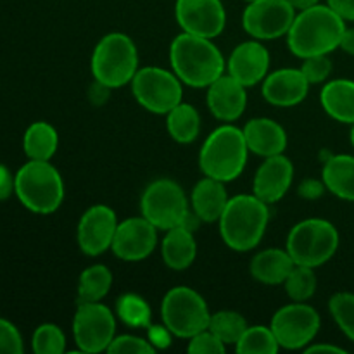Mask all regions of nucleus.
<instances>
[{
    "label": "nucleus",
    "mask_w": 354,
    "mask_h": 354,
    "mask_svg": "<svg viewBox=\"0 0 354 354\" xmlns=\"http://www.w3.org/2000/svg\"><path fill=\"white\" fill-rule=\"evenodd\" d=\"M171 69L180 82L194 88H206L225 75L227 62L211 38L180 33L169 47Z\"/></svg>",
    "instance_id": "obj_1"
},
{
    "label": "nucleus",
    "mask_w": 354,
    "mask_h": 354,
    "mask_svg": "<svg viewBox=\"0 0 354 354\" xmlns=\"http://www.w3.org/2000/svg\"><path fill=\"white\" fill-rule=\"evenodd\" d=\"M344 31L346 21L327 3H317L296 14V19L287 33V45L290 52L301 59L330 54L341 45Z\"/></svg>",
    "instance_id": "obj_2"
},
{
    "label": "nucleus",
    "mask_w": 354,
    "mask_h": 354,
    "mask_svg": "<svg viewBox=\"0 0 354 354\" xmlns=\"http://www.w3.org/2000/svg\"><path fill=\"white\" fill-rule=\"evenodd\" d=\"M268 206L254 194L232 197L220 218V234L225 244L237 252L254 249L268 227Z\"/></svg>",
    "instance_id": "obj_3"
},
{
    "label": "nucleus",
    "mask_w": 354,
    "mask_h": 354,
    "mask_svg": "<svg viewBox=\"0 0 354 354\" xmlns=\"http://www.w3.org/2000/svg\"><path fill=\"white\" fill-rule=\"evenodd\" d=\"M248 154L244 131L227 123L211 131L203 144L199 152L201 171L223 183L232 182L244 171Z\"/></svg>",
    "instance_id": "obj_4"
},
{
    "label": "nucleus",
    "mask_w": 354,
    "mask_h": 354,
    "mask_svg": "<svg viewBox=\"0 0 354 354\" xmlns=\"http://www.w3.org/2000/svg\"><path fill=\"white\" fill-rule=\"evenodd\" d=\"M14 192L30 211L50 214L64 201V182L57 168L48 161L30 159L14 176Z\"/></svg>",
    "instance_id": "obj_5"
},
{
    "label": "nucleus",
    "mask_w": 354,
    "mask_h": 354,
    "mask_svg": "<svg viewBox=\"0 0 354 354\" xmlns=\"http://www.w3.org/2000/svg\"><path fill=\"white\" fill-rule=\"evenodd\" d=\"M95 82L107 88H120L131 83L138 71V50L135 41L124 33L106 35L95 45L90 61Z\"/></svg>",
    "instance_id": "obj_6"
},
{
    "label": "nucleus",
    "mask_w": 354,
    "mask_h": 354,
    "mask_svg": "<svg viewBox=\"0 0 354 354\" xmlns=\"http://www.w3.org/2000/svg\"><path fill=\"white\" fill-rule=\"evenodd\" d=\"M339 248V232L322 218L303 220L289 232L286 249L296 265L318 268L334 258Z\"/></svg>",
    "instance_id": "obj_7"
},
{
    "label": "nucleus",
    "mask_w": 354,
    "mask_h": 354,
    "mask_svg": "<svg viewBox=\"0 0 354 354\" xmlns=\"http://www.w3.org/2000/svg\"><path fill=\"white\" fill-rule=\"evenodd\" d=\"M162 324L182 339L194 337L209 327L211 313L206 301L190 287H173L161 303Z\"/></svg>",
    "instance_id": "obj_8"
},
{
    "label": "nucleus",
    "mask_w": 354,
    "mask_h": 354,
    "mask_svg": "<svg viewBox=\"0 0 354 354\" xmlns=\"http://www.w3.org/2000/svg\"><path fill=\"white\" fill-rule=\"evenodd\" d=\"M142 216L158 230L182 227L190 214L189 201L182 187L169 178H159L149 183L140 199Z\"/></svg>",
    "instance_id": "obj_9"
},
{
    "label": "nucleus",
    "mask_w": 354,
    "mask_h": 354,
    "mask_svg": "<svg viewBox=\"0 0 354 354\" xmlns=\"http://www.w3.org/2000/svg\"><path fill=\"white\" fill-rule=\"evenodd\" d=\"M131 92L144 109L154 114H168L183 99L178 76L158 66L138 69L131 80Z\"/></svg>",
    "instance_id": "obj_10"
},
{
    "label": "nucleus",
    "mask_w": 354,
    "mask_h": 354,
    "mask_svg": "<svg viewBox=\"0 0 354 354\" xmlns=\"http://www.w3.org/2000/svg\"><path fill=\"white\" fill-rule=\"evenodd\" d=\"M116 334L114 313L99 303H80L73 318V335L82 353L107 351Z\"/></svg>",
    "instance_id": "obj_11"
},
{
    "label": "nucleus",
    "mask_w": 354,
    "mask_h": 354,
    "mask_svg": "<svg viewBox=\"0 0 354 354\" xmlns=\"http://www.w3.org/2000/svg\"><path fill=\"white\" fill-rule=\"evenodd\" d=\"M320 315L313 306L297 303L280 308L272 318V330L283 349H304L320 330Z\"/></svg>",
    "instance_id": "obj_12"
},
{
    "label": "nucleus",
    "mask_w": 354,
    "mask_h": 354,
    "mask_svg": "<svg viewBox=\"0 0 354 354\" xmlns=\"http://www.w3.org/2000/svg\"><path fill=\"white\" fill-rule=\"evenodd\" d=\"M296 14L289 0H252L242 14V26L256 40H273L289 33Z\"/></svg>",
    "instance_id": "obj_13"
},
{
    "label": "nucleus",
    "mask_w": 354,
    "mask_h": 354,
    "mask_svg": "<svg viewBox=\"0 0 354 354\" xmlns=\"http://www.w3.org/2000/svg\"><path fill=\"white\" fill-rule=\"evenodd\" d=\"M175 17L185 33L211 40L227 24V12L221 0H176Z\"/></svg>",
    "instance_id": "obj_14"
},
{
    "label": "nucleus",
    "mask_w": 354,
    "mask_h": 354,
    "mask_svg": "<svg viewBox=\"0 0 354 354\" xmlns=\"http://www.w3.org/2000/svg\"><path fill=\"white\" fill-rule=\"evenodd\" d=\"M118 218L114 209L106 204H95L88 207L80 218L76 228V241L86 256H100L111 249L118 228Z\"/></svg>",
    "instance_id": "obj_15"
},
{
    "label": "nucleus",
    "mask_w": 354,
    "mask_h": 354,
    "mask_svg": "<svg viewBox=\"0 0 354 354\" xmlns=\"http://www.w3.org/2000/svg\"><path fill=\"white\" fill-rule=\"evenodd\" d=\"M158 245V228L144 216L121 221L114 234L111 251L123 261H144Z\"/></svg>",
    "instance_id": "obj_16"
},
{
    "label": "nucleus",
    "mask_w": 354,
    "mask_h": 354,
    "mask_svg": "<svg viewBox=\"0 0 354 354\" xmlns=\"http://www.w3.org/2000/svg\"><path fill=\"white\" fill-rule=\"evenodd\" d=\"M294 180V165L287 156L277 154L265 158L252 182V194L266 204L279 203Z\"/></svg>",
    "instance_id": "obj_17"
},
{
    "label": "nucleus",
    "mask_w": 354,
    "mask_h": 354,
    "mask_svg": "<svg viewBox=\"0 0 354 354\" xmlns=\"http://www.w3.org/2000/svg\"><path fill=\"white\" fill-rule=\"evenodd\" d=\"M270 68V54L259 40H249L237 45L227 61L228 75L248 86L258 85L266 78Z\"/></svg>",
    "instance_id": "obj_18"
},
{
    "label": "nucleus",
    "mask_w": 354,
    "mask_h": 354,
    "mask_svg": "<svg viewBox=\"0 0 354 354\" xmlns=\"http://www.w3.org/2000/svg\"><path fill=\"white\" fill-rule=\"evenodd\" d=\"M310 92V82L301 69L282 68L263 80V97L277 107H292L303 102Z\"/></svg>",
    "instance_id": "obj_19"
},
{
    "label": "nucleus",
    "mask_w": 354,
    "mask_h": 354,
    "mask_svg": "<svg viewBox=\"0 0 354 354\" xmlns=\"http://www.w3.org/2000/svg\"><path fill=\"white\" fill-rule=\"evenodd\" d=\"M248 92L234 76L223 75L207 86V107L216 120L232 123L244 114Z\"/></svg>",
    "instance_id": "obj_20"
},
{
    "label": "nucleus",
    "mask_w": 354,
    "mask_h": 354,
    "mask_svg": "<svg viewBox=\"0 0 354 354\" xmlns=\"http://www.w3.org/2000/svg\"><path fill=\"white\" fill-rule=\"evenodd\" d=\"M244 137L249 152L261 158L283 154L287 147V133L282 124L270 118H254L244 127Z\"/></svg>",
    "instance_id": "obj_21"
},
{
    "label": "nucleus",
    "mask_w": 354,
    "mask_h": 354,
    "mask_svg": "<svg viewBox=\"0 0 354 354\" xmlns=\"http://www.w3.org/2000/svg\"><path fill=\"white\" fill-rule=\"evenodd\" d=\"M228 201L230 197H228L223 182L211 178V176H204L194 187L190 206H192V213L201 221L214 223V221H220Z\"/></svg>",
    "instance_id": "obj_22"
},
{
    "label": "nucleus",
    "mask_w": 354,
    "mask_h": 354,
    "mask_svg": "<svg viewBox=\"0 0 354 354\" xmlns=\"http://www.w3.org/2000/svg\"><path fill=\"white\" fill-rule=\"evenodd\" d=\"M161 256L165 265L175 272L189 268L197 256V244L192 230L187 227H175L171 230H166L161 242Z\"/></svg>",
    "instance_id": "obj_23"
},
{
    "label": "nucleus",
    "mask_w": 354,
    "mask_h": 354,
    "mask_svg": "<svg viewBox=\"0 0 354 354\" xmlns=\"http://www.w3.org/2000/svg\"><path fill=\"white\" fill-rule=\"evenodd\" d=\"M294 266L287 249H265L252 258L251 275L265 286H283Z\"/></svg>",
    "instance_id": "obj_24"
},
{
    "label": "nucleus",
    "mask_w": 354,
    "mask_h": 354,
    "mask_svg": "<svg viewBox=\"0 0 354 354\" xmlns=\"http://www.w3.org/2000/svg\"><path fill=\"white\" fill-rule=\"evenodd\" d=\"M320 102L325 113L339 123H354V82L351 80H332L324 86Z\"/></svg>",
    "instance_id": "obj_25"
},
{
    "label": "nucleus",
    "mask_w": 354,
    "mask_h": 354,
    "mask_svg": "<svg viewBox=\"0 0 354 354\" xmlns=\"http://www.w3.org/2000/svg\"><path fill=\"white\" fill-rule=\"evenodd\" d=\"M322 180L339 199L354 203V156H330L324 165Z\"/></svg>",
    "instance_id": "obj_26"
},
{
    "label": "nucleus",
    "mask_w": 354,
    "mask_h": 354,
    "mask_svg": "<svg viewBox=\"0 0 354 354\" xmlns=\"http://www.w3.org/2000/svg\"><path fill=\"white\" fill-rule=\"evenodd\" d=\"M59 145L57 130L47 121H37L24 131V154L35 161H50Z\"/></svg>",
    "instance_id": "obj_27"
},
{
    "label": "nucleus",
    "mask_w": 354,
    "mask_h": 354,
    "mask_svg": "<svg viewBox=\"0 0 354 354\" xmlns=\"http://www.w3.org/2000/svg\"><path fill=\"white\" fill-rule=\"evenodd\" d=\"M166 128L169 137L178 144H190L201 133L199 111L194 106L180 102L166 114Z\"/></svg>",
    "instance_id": "obj_28"
},
{
    "label": "nucleus",
    "mask_w": 354,
    "mask_h": 354,
    "mask_svg": "<svg viewBox=\"0 0 354 354\" xmlns=\"http://www.w3.org/2000/svg\"><path fill=\"white\" fill-rule=\"evenodd\" d=\"M113 286V273L106 265H92L85 268L78 280V304L99 303L109 294Z\"/></svg>",
    "instance_id": "obj_29"
},
{
    "label": "nucleus",
    "mask_w": 354,
    "mask_h": 354,
    "mask_svg": "<svg viewBox=\"0 0 354 354\" xmlns=\"http://www.w3.org/2000/svg\"><path fill=\"white\" fill-rule=\"evenodd\" d=\"M279 349L280 344L272 327H265V325L248 327V330L235 344V351L241 354H277Z\"/></svg>",
    "instance_id": "obj_30"
},
{
    "label": "nucleus",
    "mask_w": 354,
    "mask_h": 354,
    "mask_svg": "<svg viewBox=\"0 0 354 354\" xmlns=\"http://www.w3.org/2000/svg\"><path fill=\"white\" fill-rule=\"evenodd\" d=\"M118 318L131 328H145L151 325L152 311L147 301L137 294H124L116 303Z\"/></svg>",
    "instance_id": "obj_31"
},
{
    "label": "nucleus",
    "mask_w": 354,
    "mask_h": 354,
    "mask_svg": "<svg viewBox=\"0 0 354 354\" xmlns=\"http://www.w3.org/2000/svg\"><path fill=\"white\" fill-rule=\"evenodd\" d=\"M207 328L213 334H216L227 346H235L239 342V339L242 337V334L248 330V322L237 311L225 310L211 315L209 327Z\"/></svg>",
    "instance_id": "obj_32"
},
{
    "label": "nucleus",
    "mask_w": 354,
    "mask_h": 354,
    "mask_svg": "<svg viewBox=\"0 0 354 354\" xmlns=\"http://www.w3.org/2000/svg\"><path fill=\"white\" fill-rule=\"evenodd\" d=\"M317 273H315V268H310V266L296 265L292 268V272L289 273V277L283 282V287H286L287 296L292 301H297V303H306L313 297V294L317 292Z\"/></svg>",
    "instance_id": "obj_33"
},
{
    "label": "nucleus",
    "mask_w": 354,
    "mask_h": 354,
    "mask_svg": "<svg viewBox=\"0 0 354 354\" xmlns=\"http://www.w3.org/2000/svg\"><path fill=\"white\" fill-rule=\"evenodd\" d=\"M31 348L37 354H62L66 351V335L57 325L44 324L35 330Z\"/></svg>",
    "instance_id": "obj_34"
},
{
    "label": "nucleus",
    "mask_w": 354,
    "mask_h": 354,
    "mask_svg": "<svg viewBox=\"0 0 354 354\" xmlns=\"http://www.w3.org/2000/svg\"><path fill=\"white\" fill-rule=\"evenodd\" d=\"M332 318L344 335L354 342V294L337 292L328 301Z\"/></svg>",
    "instance_id": "obj_35"
},
{
    "label": "nucleus",
    "mask_w": 354,
    "mask_h": 354,
    "mask_svg": "<svg viewBox=\"0 0 354 354\" xmlns=\"http://www.w3.org/2000/svg\"><path fill=\"white\" fill-rule=\"evenodd\" d=\"M301 71L306 76L310 85H318V83L327 82V78L332 73V61L328 59V54L311 55V57L304 59Z\"/></svg>",
    "instance_id": "obj_36"
},
{
    "label": "nucleus",
    "mask_w": 354,
    "mask_h": 354,
    "mask_svg": "<svg viewBox=\"0 0 354 354\" xmlns=\"http://www.w3.org/2000/svg\"><path fill=\"white\" fill-rule=\"evenodd\" d=\"M187 351L192 354H225L227 353V344L216 334H213L209 328H206V330L199 332L189 339Z\"/></svg>",
    "instance_id": "obj_37"
},
{
    "label": "nucleus",
    "mask_w": 354,
    "mask_h": 354,
    "mask_svg": "<svg viewBox=\"0 0 354 354\" xmlns=\"http://www.w3.org/2000/svg\"><path fill=\"white\" fill-rule=\"evenodd\" d=\"M111 354H152L156 349L152 348L147 339L137 337V335H120L114 337L107 348Z\"/></svg>",
    "instance_id": "obj_38"
},
{
    "label": "nucleus",
    "mask_w": 354,
    "mask_h": 354,
    "mask_svg": "<svg viewBox=\"0 0 354 354\" xmlns=\"http://www.w3.org/2000/svg\"><path fill=\"white\" fill-rule=\"evenodd\" d=\"M23 351V337L16 325L0 318V353L21 354Z\"/></svg>",
    "instance_id": "obj_39"
},
{
    "label": "nucleus",
    "mask_w": 354,
    "mask_h": 354,
    "mask_svg": "<svg viewBox=\"0 0 354 354\" xmlns=\"http://www.w3.org/2000/svg\"><path fill=\"white\" fill-rule=\"evenodd\" d=\"M173 332L169 330L166 325H149V337L147 341L151 342L152 348L158 349H168L171 346Z\"/></svg>",
    "instance_id": "obj_40"
},
{
    "label": "nucleus",
    "mask_w": 354,
    "mask_h": 354,
    "mask_svg": "<svg viewBox=\"0 0 354 354\" xmlns=\"http://www.w3.org/2000/svg\"><path fill=\"white\" fill-rule=\"evenodd\" d=\"M327 190L324 180L317 182V180H304L299 187V196L304 199H318V197L324 196V192Z\"/></svg>",
    "instance_id": "obj_41"
},
{
    "label": "nucleus",
    "mask_w": 354,
    "mask_h": 354,
    "mask_svg": "<svg viewBox=\"0 0 354 354\" xmlns=\"http://www.w3.org/2000/svg\"><path fill=\"white\" fill-rule=\"evenodd\" d=\"M327 6L344 21H354V0H327Z\"/></svg>",
    "instance_id": "obj_42"
},
{
    "label": "nucleus",
    "mask_w": 354,
    "mask_h": 354,
    "mask_svg": "<svg viewBox=\"0 0 354 354\" xmlns=\"http://www.w3.org/2000/svg\"><path fill=\"white\" fill-rule=\"evenodd\" d=\"M14 190V178L10 176L9 169L0 165V201L7 199Z\"/></svg>",
    "instance_id": "obj_43"
},
{
    "label": "nucleus",
    "mask_w": 354,
    "mask_h": 354,
    "mask_svg": "<svg viewBox=\"0 0 354 354\" xmlns=\"http://www.w3.org/2000/svg\"><path fill=\"white\" fill-rule=\"evenodd\" d=\"M339 47L346 52V54L354 55V28H346L344 35L341 38V45Z\"/></svg>",
    "instance_id": "obj_44"
},
{
    "label": "nucleus",
    "mask_w": 354,
    "mask_h": 354,
    "mask_svg": "<svg viewBox=\"0 0 354 354\" xmlns=\"http://www.w3.org/2000/svg\"><path fill=\"white\" fill-rule=\"evenodd\" d=\"M304 351L313 354V353H337V354H346V351L339 346L334 344H313V346H308L304 348Z\"/></svg>",
    "instance_id": "obj_45"
},
{
    "label": "nucleus",
    "mask_w": 354,
    "mask_h": 354,
    "mask_svg": "<svg viewBox=\"0 0 354 354\" xmlns=\"http://www.w3.org/2000/svg\"><path fill=\"white\" fill-rule=\"evenodd\" d=\"M289 3L297 10V12H301V10H306L310 9V7L320 3V0H289Z\"/></svg>",
    "instance_id": "obj_46"
},
{
    "label": "nucleus",
    "mask_w": 354,
    "mask_h": 354,
    "mask_svg": "<svg viewBox=\"0 0 354 354\" xmlns=\"http://www.w3.org/2000/svg\"><path fill=\"white\" fill-rule=\"evenodd\" d=\"M351 144H353V147H354V123L351 124Z\"/></svg>",
    "instance_id": "obj_47"
},
{
    "label": "nucleus",
    "mask_w": 354,
    "mask_h": 354,
    "mask_svg": "<svg viewBox=\"0 0 354 354\" xmlns=\"http://www.w3.org/2000/svg\"><path fill=\"white\" fill-rule=\"evenodd\" d=\"M245 2H252V0H245Z\"/></svg>",
    "instance_id": "obj_48"
}]
</instances>
